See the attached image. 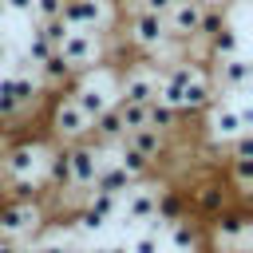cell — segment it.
<instances>
[{
  "label": "cell",
  "mask_w": 253,
  "mask_h": 253,
  "mask_svg": "<svg viewBox=\"0 0 253 253\" xmlns=\"http://www.w3.org/2000/svg\"><path fill=\"white\" fill-rule=\"evenodd\" d=\"M55 51L67 59V67H71V71H87V67H95V63H99L103 43H99V32H91V28H71V32L59 40V47H55Z\"/></svg>",
  "instance_id": "1"
},
{
  "label": "cell",
  "mask_w": 253,
  "mask_h": 253,
  "mask_svg": "<svg viewBox=\"0 0 253 253\" xmlns=\"http://www.w3.org/2000/svg\"><path fill=\"white\" fill-rule=\"evenodd\" d=\"M67 28H91V32H103L115 24V0H63V12Z\"/></svg>",
  "instance_id": "2"
},
{
  "label": "cell",
  "mask_w": 253,
  "mask_h": 253,
  "mask_svg": "<svg viewBox=\"0 0 253 253\" xmlns=\"http://www.w3.org/2000/svg\"><path fill=\"white\" fill-rule=\"evenodd\" d=\"M126 36H130V43L134 47H142V51H166V43H170V32H166V16H154V12H130V20H126Z\"/></svg>",
  "instance_id": "3"
},
{
  "label": "cell",
  "mask_w": 253,
  "mask_h": 253,
  "mask_svg": "<svg viewBox=\"0 0 253 253\" xmlns=\"http://www.w3.org/2000/svg\"><path fill=\"white\" fill-rule=\"evenodd\" d=\"M206 111H210V138H213L217 146H229V142H233L241 130H249V123H253V115H249L245 107L237 111V107L217 103V99H213Z\"/></svg>",
  "instance_id": "4"
},
{
  "label": "cell",
  "mask_w": 253,
  "mask_h": 253,
  "mask_svg": "<svg viewBox=\"0 0 253 253\" xmlns=\"http://www.w3.org/2000/svg\"><path fill=\"white\" fill-rule=\"evenodd\" d=\"M40 221H43L40 206H32V202H12V206L0 210V237H4V241L32 237V233L40 229Z\"/></svg>",
  "instance_id": "5"
},
{
  "label": "cell",
  "mask_w": 253,
  "mask_h": 253,
  "mask_svg": "<svg viewBox=\"0 0 253 253\" xmlns=\"http://www.w3.org/2000/svg\"><path fill=\"white\" fill-rule=\"evenodd\" d=\"M202 12H206V4H198V0H178V4H170V12H166V32H170V40H198Z\"/></svg>",
  "instance_id": "6"
},
{
  "label": "cell",
  "mask_w": 253,
  "mask_h": 253,
  "mask_svg": "<svg viewBox=\"0 0 253 253\" xmlns=\"http://www.w3.org/2000/svg\"><path fill=\"white\" fill-rule=\"evenodd\" d=\"M158 194H162V186H146L142 178L123 194V202H119V213L126 217V221H146V217H154V206H158Z\"/></svg>",
  "instance_id": "7"
},
{
  "label": "cell",
  "mask_w": 253,
  "mask_h": 253,
  "mask_svg": "<svg viewBox=\"0 0 253 253\" xmlns=\"http://www.w3.org/2000/svg\"><path fill=\"white\" fill-rule=\"evenodd\" d=\"M213 83L221 91H233L241 95L249 87V59L237 51V55H213Z\"/></svg>",
  "instance_id": "8"
},
{
  "label": "cell",
  "mask_w": 253,
  "mask_h": 253,
  "mask_svg": "<svg viewBox=\"0 0 253 253\" xmlns=\"http://www.w3.org/2000/svg\"><path fill=\"white\" fill-rule=\"evenodd\" d=\"M43 166V150L32 146V142H20L4 154V166H0V178H16V182H28L36 170Z\"/></svg>",
  "instance_id": "9"
},
{
  "label": "cell",
  "mask_w": 253,
  "mask_h": 253,
  "mask_svg": "<svg viewBox=\"0 0 253 253\" xmlns=\"http://www.w3.org/2000/svg\"><path fill=\"white\" fill-rule=\"evenodd\" d=\"M95 174H99V150L95 146H67V186L91 190Z\"/></svg>",
  "instance_id": "10"
},
{
  "label": "cell",
  "mask_w": 253,
  "mask_h": 253,
  "mask_svg": "<svg viewBox=\"0 0 253 253\" xmlns=\"http://www.w3.org/2000/svg\"><path fill=\"white\" fill-rule=\"evenodd\" d=\"M119 99L123 103H150V99H158V71H150V67L126 71L123 83H119Z\"/></svg>",
  "instance_id": "11"
},
{
  "label": "cell",
  "mask_w": 253,
  "mask_h": 253,
  "mask_svg": "<svg viewBox=\"0 0 253 253\" xmlns=\"http://www.w3.org/2000/svg\"><path fill=\"white\" fill-rule=\"evenodd\" d=\"M51 126H55V134H59L63 142H79V138H87L91 119L75 107V99H63V103L55 107V115H51Z\"/></svg>",
  "instance_id": "12"
},
{
  "label": "cell",
  "mask_w": 253,
  "mask_h": 253,
  "mask_svg": "<svg viewBox=\"0 0 253 253\" xmlns=\"http://www.w3.org/2000/svg\"><path fill=\"white\" fill-rule=\"evenodd\" d=\"M213 103V79L206 71H194V79L186 83L182 99H178V111H206Z\"/></svg>",
  "instance_id": "13"
},
{
  "label": "cell",
  "mask_w": 253,
  "mask_h": 253,
  "mask_svg": "<svg viewBox=\"0 0 253 253\" xmlns=\"http://www.w3.org/2000/svg\"><path fill=\"white\" fill-rule=\"evenodd\" d=\"M138 178H130L119 162H111V166H103L99 162V174H95V182H91V190H103V194H115V198H123L130 186H134Z\"/></svg>",
  "instance_id": "14"
},
{
  "label": "cell",
  "mask_w": 253,
  "mask_h": 253,
  "mask_svg": "<svg viewBox=\"0 0 253 253\" xmlns=\"http://www.w3.org/2000/svg\"><path fill=\"white\" fill-rule=\"evenodd\" d=\"M213 233H217V241L221 245H233L237 241V249H245V237H249V217L245 213H217V225H213Z\"/></svg>",
  "instance_id": "15"
},
{
  "label": "cell",
  "mask_w": 253,
  "mask_h": 253,
  "mask_svg": "<svg viewBox=\"0 0 253 253\" xmlns=\"http://www.w3.org/2000/svg\"><path fill=\"white\" fill-rule=\"evenodd\" d=\"M71 99H75V107H79V111H83L87 119H95L99 111H107V107H111V95H107V91H103V87H99L95 79H87V83H79Z\"/></svg>",
  "instance_id": "16"
},
{
  "label": "cell",
  "mask_w": 253,
  "mask_h": 253,
  "mask_svg": "<svg viewBox=\"0 0 253 253\" xmlns=\"http://www.w3.org/2000/svg\"><path fill=\"white\" fill-rule=\"evenodd\" d=\"M123 142H130V146H134L138 154H146L150 162H154V158L166 150V134H162V130H154V126H138V130H126V134H123Z\"/></svg>",
  "instance_id": "17"
},
{
  "label": "cell",
  "mask_w": 253,
  "mask_h": 253,
  "mask_svg": "<svg viewBox=\"0 0 253 253\" xmlns=\"http://www.w3.org/2000/svg\"><path fill=\"white\" fill-rule=\"evenodd\" d=\"M36 71H40V75H36V79H40V87H63V83L75 75L59 51H51L47 59H40V63H36Z\"/></svg>",
  "instance_id": "18"
},
{
  "label": "cell",
  "mask_w": 253,
  "mask_h": 253,
  "mask_svg": "<svg viewBox=\"0 0 253 253\" xmlns=\"http://www.w3.org/2000/svg\"><path fill=\"white\" fill-rule=\"evenodd\" d=\"M87 134H95L99 142H119V138L126 134V130H123V123H119V111H115V103L91 119V130H87Z\"/></svg>",
  "instance_id": "19"
},
{
  "label": "cell",
  "mask_w": 253,
  "mask_h": 253,
  "mask_svg": "<svg viewBox=\"0 0 253 253\" xmlns=\"http://www.w3.org/2000/svg\"><path fill=\"white\" fill-rule=\"evenodd\" d=\"M8 95L20 103V111L32 107V103L40 99V79H32L28 71H12V75H8Z\"/></svg>",
  "instance_id": "20"
},
{
  "label": "cell",
  "mask_w": 253,
  "mask_h": 253,
  "mask_svg": "<svg viewBox=\"0 0 253 253\" xmlns=\"http://www.w3.org/2000/svg\"><path fill=\"white\" fill-rule=\"evenodd\" d=\"M146 126L170 134V130L178 126V107H170V103H162V99H150V103H146Z\"/></svg>",
  "instance_id": "21"
},
{
  "label": "cell",
  "mask_w": 253,
  "mask_h": 253,
  "mask_svg": "<svg viewBox=\"0 0 253 253\" xmlns=\"http://www.w3.org/2000/svg\"><path fill=\"white\" fill-rule=\"evenodd\" d=\"M119 142H123V138H119ZM119 166H123L130 178H146V170H150V158H146V154H138L130 142H123V146H119Z\"/></svg>",
  "instance_id": "22"
},
{
  "label": "cell",
  "mask_w": 253,
  "mask_h": 253,
  "mask_svg": "<svg viewBox=\"0 0 253 253\" xmlns=\"http://www.w3.org/2000/svg\"><path fill=\"white\" fill-rule=\"evenodd\" d=\"M210 47H213V55H237V51H241L237 28H233V24H221V28L210 36Z\"/></svg>",
  "instance_id": "23"
},
{
  "label": "cell",
  "mask_w": 253,
  "mask_h": 253,
  "mask_svg": "<svg viewBox=\"0 0 253 253\" xmlns=\"http://www.w3.org/2000/svg\"><path fill=\"white\" fill-rule=\"evenodd\" d=\"M115 111H119V123H123V130H138V126H146V103H115Z\"/></svg>",
  "instance_id": "24"
},
{
  "label": "cell",
  "mask_w": 253,
  "mask_h": 253,
  "mask_svg": "<svg viewBox=\"0 0 253 253\" xmlns=\"http://www.w3.org/2000/svg\"><path fill=\"white\" fill-rule=\"evenodd\" d=\"M87 210H95L103 221L119 213V198L115 194H103V190H87Z\"/></svg>",
  "instance_id": "25"
},
{
  "label": "cell",
  "mask_w": 253,
  "mask_h": 253,
  "mask_svg": "<svg viewBox=\"0 0 253 253\" xmlns=\"http://www.w3.org/2000/svg\"><path fill=\"white\" fill-rule=\"evenodd\" d=\"M233 186L241 198L253 194V158H233Z\"/></svg>",
  "instance_id": "26"
},
{
  "label": "cell",
  "mask_w": 253,
  "mask_h": 253,
  "mask_svg": "<svg viewBox=\"0 0 253 253\" xmlns=\"http://www.w3.org/2000/svg\"><path fill=\"white\" fill-rule=\"evenodd\" d=\"M170 241H174L178 249H190V253L198 249V233H194V225H190V221H182V217H174V221H170Z\"/></svg>",
  "instance_id": "27"
},
{
  "label": "cell",
  "mask_w": 253,
  "mask_h": 253,
  "mask_svg": "<svg viewBox=\"0 0 253 253\" xmlns=\"http://www.w3.org/2000/svg\"><path fill=\"white\" fill-rule=\"evenodd\" d=\"M51 51H55V47L47 43V36H43L40 28H32V36H28V51H24V55H28V63L36 67V63H40V59H47Z\"/></svg>",
  "instance_id": "28"
},
{
  "label": "cell",
  "mask_w": 253,
  "mask_h": 253,
  "mask_svg": "<svg viewBox=\"0 0 253 253\" xmlns=\"http://www.w3.org/2000/svg\"><path fill=\"white\" fill-rule=\"evenodd\" d=\"M198 210H206V213H221V210H225V194H221V186H202V190H198Z\"/></svg>",
  "instance_id": "29"
},
{
  "label": "cell",
  "mask_w": 253,
  "mask_h": 253,
  "mask_svg": "<svg viewBox=\"0 0 253 253\" xmlns=\"http://www.w3.org/2000/svg\"><path fill=\"white\" fill-rule=\"evenodd\" d=\"M47 162V182H55V186H67V146L63 150H55L51 158H43Z\"/></svg>",
  "instance_id": "30"
},
{
  "label": "cell",
  "mask_w": 253,
  "mask_h": 253,
  "mask_svg": "<svg viewBox=\"0 0 253 253\" xmlns=\"http://www.w3.org/2000/svg\"><path fill=\"white\" fill-rule=\"evenodd\" d=\"M63 12V0H32V20H55Z\"/></svg>",
  "instance_id": "31"
},
{
  "label": "cell",
  "mask_w": 253,
  "mask_h": 253,
  "mask_svg": "<svg viewBox=\"0 0 253 253\" xmlns=\"http://www.w3.org/2000/svg\"><path fill=\"white\" fill-rule=\"evenodd\" d=\"M170 4H174V0H126V8H130V12L138 8V12H154V16H166V12H170Z\"/></svg>",
  "instance_id": "32"
},
{
  "label": "cell",
  "mask_w": 253,
  "mask_h": 253,
  "mask_svg": "<svg viewBox=\"0 0 253 253\" xmlns=\"http://www.w3.org/2000/svg\"><path fill=\"white\" fill-rule=\"evenodd\" d=\"M75 221H79V233H99V229L107 225V221H103V217H99L95 210H87V206H83V213H79Z\"/></svg>",
  "instance_id": "33"
},
{
  "label": "cell",
  "mask_w": 253,
  "mask_h": 253,
  "mask_svg": "<svg viewBox=\"0 0 253 253\" xmlns=\"http://www.w3.org/2000/svg\"><path fill=\"white\" fill-rule=\"evenodd\" d=\"M229 146H233V158H253V134L249 130H241Z\"/></svg>",
  "instance_id": "34"
},
{
  "label": "cell",
  "mask_w": 253,
  "mask_h": 253,
  "mask_svg": "<svg viewBox=\"0 0 253 253\" xmlns=\"http://www.w3.org/2000/svg\"><path fill=\"white\" fill-rule=\"evenodd\" d=\"M130 253H158V237H154V233H142V237H134Z\"/></svg>",
  "instance_id": "35"
},
{
  "label": "cell",
  "mask_w": 253,
  "mask_h": 253,
  "mask_svg": "<svg viewBox=\"0 0 253 253\" xmlns=\"http://www.w3.org/2000/svg\"><path fill=\"white\" fill-rule=\"evenodd\" d=\"M4 8H8V16H28L32 20V0H4Z\"/></svg>",
  "instance_id": "36"
},
{
  "label": "cell",
  "mask_w": 253,
  "mask_h": 253,
  "mask_svg": "<svg viewBox=\"0 0 253 253\" xmlns=\"http://www.w3.org/2000/svg\"><path fill=\"white\" fill-rule=\"evenodd\" d=\"M36 253H71V249H67V241H59V237H51V241H43V245H36Z\"/></svg>",
  "instance_id": "37"
},
{
  "label": "cell",
  "mask_w": 253,
  "mask_h": 253,
  "mask_svg": "<svg viewBox=\"0 0 253 253\" xmlns=\"http://www.w3.org/2000/svg\"><path fill=\"white\" fill-rule=\"evenodd\" d=\"M95 253H130L126 245H103V249H95Z\"/></svg>",
  "instance_id": "38"
},
{
  "label": "cell",
  "mask_w": 253,
  "mask_h": 253,
  "mask_svg": "<svg viewBox=\"0 0 253 253\" xmlns=\"http://www.w3.org/2000/svg\"><path fill=\"white\" fill-rule=\"evenodd\" d=\"M0 253H16V245H12V241H4V237H0Z\"/></svg>",
  "instance_id": "39"
},
{
  "label": "cell",
  "mask_w": 253,
  "mask_h": 253,
  "mask_svg": "<svg viewBox=\"0 0 253 253\" xmlns=\"http://www.w3.org/2000/svg\"><path fill=\"white\" fill-rule=\"evenodd\" d=\"M0 63H8V43L0 40Z\"/></svg>",
  "instance_id": "40"
},
{
  "label": "cell",
  "mask_w": 253,
  "mask_h": 253,
  "mask_svg": "<svg viewBox=\"0 0 253 253\" xmlns=\"http://www.w3.org/2000/svg\"><path fill=\"white\" fill-rule=\"evenodd\" d=\"M16 253H36V245H16Z\"/></svg>",
  "instance_id": "41"
},
{
  "label": "cell",
  "mask_w": 253,
  "mask_h": 253,
  "mask_svg": "<svg viewBox=\"0 0 253 253\" xmlns=\"http://www.w3.org/2000/svg\"><path fill=\"white\" fill-rule=\"evenodd\" d=\"M4 16H8V8H4V0H0V20H4Z\"/></svg>",
  "instance_id": "42"
},
{
  "label": "cell",
  "mask_w": 253,
  "mask_h": 253,
  "mask_svg": "<svg viewBox=\"0 0 253 253\" xmlns=\"http://www.w3.org/2000/svg\"><path fill=\"white\" fill-rule=\"evenodd\" d=\"M198 4H206V8H210V4H221V0H198Z\"/></svg>",
  "instance_id": "43"
},
{
  "label": "cell",
  "mask_w": 253,
  "mask_h": 253,
  "mask_svg": "<svg viewBox=\"0 0 253 253\" xmlns=\"http://www.w3.org/2000/svg\"><path fill=\"white\" fill-rule=\"evenodd\" d=\"M71 253H75V249H71Z\"/></svg>",
  "instance_id": "44"
}]
</instances>
